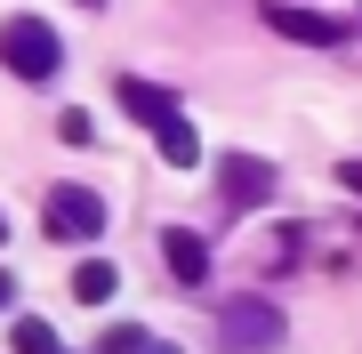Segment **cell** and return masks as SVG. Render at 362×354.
Segmentation results:
<instances>
[{"label": "cell", "mask_w": 362, "mask_h": 354, "mask_svg": "<svg viewBox=\"0 0 362 354\" xmlns=\"http://www.w3.org/2000/svg\"><path fill=\"white\" fill-rule=\"evenodd\" d=\"M153 145H161V161H169V170H194V161H202V137H194V121H161V129H153Z\"/></svg>", "instance_id": "obj_8"}, {"label": "cell", "mask_w": 362, "mask_h": 354, "mask_svg": "<svg viewBox=\"0 0 362 354\" xmlns=\"http://www.w3.org/2000/svg\"><path fill=\"white\" fill-rule=\"evenodd\" d=\"M161 266H169L185 290H202V282H209V242L194 234V225H169V234H161Z\"/></svg>", "instance_id": "obj_7"}, {"label": "cell", "mask_w": 362, "mask_h": 354, "mask_svg": "<svg viewBox=\"0 0 362 354\" xmlns=\"http://www.w3.org/2000/svg\"><path fill=\"white\" fill-rule=\"evenodd\" d=\"M0 65L16 81H57L65 40H57V25H40V16H8V25H0Z\"/></svg>", "instance_id": "obj_1"}, {"label": "cell", "mask_w": 362, "mask_h": 354, "mask_svg": "<svg viewBox=\"0 0 362 354\" xmlns=\"http://www.w3.org/2000/svg\"><path fill=\"white\" fill-rule=\"evenodd\" d=\"M145 354H177V346H145Z\"/></svg>", "instance_id": "obj_15"}, {"label": "cell", "mask_w": 362, "mask_h": 354, "mask_svg": "<svg viewBox=\"0 0 362 354\" xmlns=\"http://www.w3.org/2000/svg\"><path fill=\"white\" fill-rule=\"evenodd\" d=\"M40 218H49L57 242H97L105 234V194H89V185H49Z\"/></svg>", "instance_id": "obj_3"}, {"label": "cell", "mask_w": 362, "mask_h": 354, "mask_svg": "<svg viewBox=\"0 0 362 354\" xmlns=\"http://www.w3.org/2000/svg\"><path fill=\"white\" fill-rule=\"evenodd\" d=\"M282 338H290V322H282V306H266V298H233L218 314V354H274Z\"/></svg>", "instance_id": "obj_2"}, {"label": "cell", "mask_w": 362, "mask_h": 354, "mask_svg": "<svg viewBox=\"0 0 362 354\" xmlns=\"http://www.w3.org/2000/svg\"><path fill=\"white\" fill-rule=\"evenodd\" d=\"M8 346H16V354H57V330L40 322V314H25V322L8 330Z\"/></svg>", "instance_id": "obj_10"}, {"label": "cell", "mask_w": 362, "mask_h": 354, "mask_svg": "<svg viewBox=\"0 0 362 354\" xmlns=\"http://www.w3.org/2000/svg\"><path fill=\"white\" fill-rule=\"evenodd\" d=\"M218 194H226V210H266V201H274V161L226 153L218 161Z\"/></svg>", "instance_id": "obj_4"}, {"label": "cell", "mask_w": 362, "mask_h": 354, "mask_svg": "<svg viewBox=\"0 0 362 354\" xmlns=\"http://www.w3.org/2000/svg\"><path fill=\"white\" fill-rule=\"evenodd\" d=\"M81 8H105V0H81Z\"/></svg>", "instance_id": "obj_17"}, {"label": "cell", "mask_w": 362, "mask_h": 354, "mask_svg": "<svg viewBox=\"0 0 362 354\" xmlns=\"http://www.w3.org/2000/svg\"><path fill=\"white\" fill-rule=\"evenodd\" d=\"M57 137H65V145H89L97 121H89V113H57Z\"/></svg>", "instance_id": "obj_12"}, {"label": "cell", "mask_w": 362, "mask_h": 354, "mask_svg": "<svg viewBox=\"0 0 362 354\" xmlns=\"http://www.w3.org/2000/svg\"><path fill=\"white\" fill-rule=\"evenodd\" d=\"M338 185H354V194H362V161H338Z\"/></svg>", "instance_id": "obj_13"}, {"label": "cell", "mask_w": 362, "mask_h": 354, "mask_svg": "<svg viewBox=\"0 0 362 354\" xmlns=\"http://www.w3.org/2000/svg\"><path fill=\"white\" fill-rule=\"evenodd\" d=\"M113 97H121V113H129V121H145V129L177 121V97H169L161 81H137V73H121V81H113Z\"/></svg>", "instance_id": "obj_6"}, {"label": "cell", "mask_w": 362, "mask_h": 354, "mask_svg": "<svg viewBox=\"0 0 362 354\" xmlns=\"http://www.w3.org/2000/svg\"><path fill=\"white\" fill-rule=\"evenodd\" d=\"M0 242H8V218H0Z\"/></svg>", "instance_id": "obj_16"}, {"label": "cell", "mask_w": 362, "mask_h": 354, "mask_svg": "<svg viewBox=\"0 0 362 354\" xmlns=\"http://www.w3.org/2000/svg\"><path fill=\"white\" fill-rule=\"evenodd\" d=\"M8 298H16V282H8V266H0V314H8Z\"/></svg>", "instance_id": "obj_14"}, {"label": "cell", "mask_w": 362, "mask_h": 354, "mask_svg": "<svg viewBox=\"0 0 362 354\" xmlns=\"http://www.w3.org/2000/svg\"><path fill=\"white\" fill-rule=\"evenodd\" d=\"M145 346H153V338H145L137 322H113V330L97 338V354H145Z\"/></svg>", "instance_id": "obj_11"}, {"label": "cell", "mask_w": 362, "mask_h": 354, "mask_svg": "<svg viewBox=\"0 0 362 354\" xmlns=\"http://www.w3.org/2000/svg\"><path fill=\"white\" fill-rule=\"evenodd\" d=\"M113 290H121L113 258H81V266H73V298H81V306H105Z\"/></svg>", "instance_id": "obj_9"}, {"label": "cell", "mask_w": 362, "mask_h": 354, "mask_svg": "<svg viewBox=\"0 0 362 354\" xmlns=\"http://www.w3.org/2000/svg\"><path fill=\"white\" fill-rule=\"evenodd\" d=\"M266 25L282 33V40H306V49H338V40H346V25H338V16H322V8H290V0H266Z\"/></svg>", "instance_id": "obj_5"}]
</instances>
